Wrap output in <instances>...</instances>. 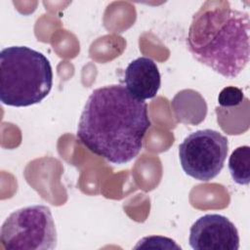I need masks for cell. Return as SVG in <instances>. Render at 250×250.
<instances>
[{"label": "cell", "mask_w": 250, "mask_h": 250, "mask_svg": "<svg viewBox=\"0 0 250 250\" xmlns=\"http://www.w3.org/2000/svg\"><path fill=\"white\" fill-rule=\"evenodd\" d=\"M244 95L242 90L234 86L225 87L218 96V104L224 107L237 106L242 103Z\"/></svg>", "instance_id": "cell-9"}, {"label": "cell", "mask_w": 250, "mask_h": 250, "mask_svg": "<svg viewBox=\"0 0 250 250\" xmlns=\"http://www.w3.org/2000/svg\"><path fill=\"white\" fill-rule=\"evenodd\" d=\"M126 89L137 99L147 100L156 96L161 77L156 63L147 57L132 61L124 71Z\"/></svg>", "instance_id": "cell-7"}, {"label": "cell", "mask_w": 250, "mask_h": 250, "mask_svg": "<svg viewBox=\"0 0 250 250\" xmlns=\"http://www.w3.org/2000/svg\"><path fill=\"white\" fill-rule=\"evenodd\" d=\"M229 141L212 129L189 134L179 146V158L185 173L191 178L208 182L219 175L227 158Z\"/></svg>", "instance_id": "cell-5"}, {"label": "cell", "mask_w": 250, "mask_h": 250, "mask_svg": "<svg viewBox=\"0 0 250 250\" xmlns=\"http://www.w3.org/2000/svg\"><path fill=\"white\" fill-rule=\"evenodd\" d=\"M137 248H160V249H181V246L178 245L173 239L164 237V236H146L140 239L137 245L134 247Z\"/></svg>", "instance_id": "cell-10"}, {"label": "cell", "mask_w": 250, "mask_h": 250, "mask_svg": "<svg viewBox=\"0 0 250 250\" xmlns=\"http://www.w3.org/2000/svg\"><path fill=\"white\" fill-rule=\"evenodd\" d=\"M149 127L146 103L134 97L125 86L113 84L91 93L76 137L91 152L121 165L140 153Z\"/></svg>", "instance_id": "cell-1"}, {"label": "cell", "mask_w": 250, "mask_h": 250, "mask_svg": "<svg viewBox=\"0 0 250 250\" xmlns=\"http://www.w3.org/2000/svg\"><path fill=\"white\" fill-rule=\"evenodd\" d=\"M57 240L53 215L45 205L18 209L1 227L0 241L6 250H53Z\"/></svg>", "instance_id": "cell-4"}, {"label": "cell", "mask_w": 250, "mask_h": 250, "mask_svg": "<svg viewBox=\"0 0 250 250\" xmlns=\"http://www.w3.org/2000/svg\"><path fill=\"white\" fill-rule=\"evenodd\" d=\"M53 70L49 60L26 46H11L0 53V100L11 106L40 103L50 93Z\"/></svg>", "instance_id": "cell-3"}, {"label": "cell", "mask_w": 250, "mask_h": 250, "mask_svg": "<svg viewBox=\"0 0 250 250\" xmlns=\"http://www.w3.org/2000/svg\"><path fill=\"white\" fill-rule=\"evenodd\" d=\"M189 245L195 250H238L239 235L234 224L219 214H206L189 229Z\"/></svg>", "instance_id": "cell-6"}, {"label": "cell", "mask_w": 250, "mask_h": 250, "mask_svg": "<svg viewBox=\"0 0 250 250\" xmlns=\"http://www.w3.org/2000/svg\"><path fill=\"white\" fill-rule=\"evenodd\" d=\"M229 169L232 180L242 186L250 181V147L242 146L236 147L229 159Z\"/></svg>", "instance_id": "cell-8"}, {"label": "cell", "mask_w": 250, "mask_h": 250, "mask_svg": "<svg viewBox=\"0 0 250 250\" xmlns=\"http://www.w3.org/2000/svg\"><path fill=\"white\" fill-rule=\"evenodd\" d=\"M249 14L228 2L207 1L193 15L187 45L199 62L235 78L249 62Z\"/></svg>", "instance_id": "cell-2"}]
</instances>
